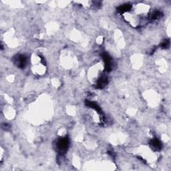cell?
I'll return each mask as SVG.
<instances>
[{
  "instance_id": "1",
  "label": "cell",
  "mask_w": 171,
  "mask_h": 171,
  "mask_svg": "<svg viewBox=\"0 0 171 171\" xmlns=\"http://www.w3.org/2000/svg\"><path fill=\"white\" fill-rule=\"evenodd\" d=\"M68 145H69V141L68 139H66V138H63V139H59L58 142H57V147L59 152H64L66 150L68 149Z\"/></svg>"
},
{
  "instance_id": "4",
  "label": "cell",
  "mask_w": 171,
  "mask_h": 171,
  "mask_svg": "<svg viewBox=\"0 0 171 171\" xmlns=\"http://www.w3.org/2000/svg\"><path fill=\"white\" fill-rule=\"evenodd\" d=\"M168 46H169V41L167 40L164 41V42L162 44V47H163L164 48H166L167 47H168Z\"/></svg>"
},
{
  "instance_id": "3",
  "label": "cell",
  "mask_w": 171,
  "mask_h": 171,
  "mask_svg": "<svg viewBox=\"0 0 171 171\" xmlns=\"http://www.w3.org/2000/svg\"><path fill=\"white\" fill-rule=\"evenodd\" d=\"M151 145L156 150H160L161 148V143H160V141H158V139H153L151 141Z\"/></svg>"
},
{
  "instance_id": "2",
  "label": "cell",
  "mask_w": 171,
  "mask_h": 171,
  "mask_svg": "<svg viewBox=\"0 0 171 171\" xmlns=\"http://www.w3.org/2000/svg\"><path fill=\"white\" fill-rule=\"evenodd\" d=\"M16 64L18 66V67L23 68L26 66L27 64V57L24 55H19L18 56H16Z\"/></svg>"
}]
</instances>
